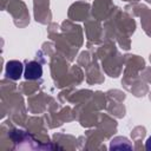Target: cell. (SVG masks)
<instances>
[{
	"label": "cell",
	"mask_w": 151,
	"mask_h": 151,
	"mask_svg": "<svg viewBox=\"0 0 151 151\" xmlns=\"http://www.w3.org/2000/svg\"><path fill=\"white\" fill-rule=\"evenodd\" d=\"M24 72V66L21 64V61L18 60H11L6 64V68H5V76L12 80H18Z\"/></svg>",
	"instance_id": "cell-1"
},
{
	"label": "cell",
	"mask_w": 151,
	"mask_h": 151,
	"mask_svg": "<svg viewBox=\"0 0 151 151\" xmlns=\"http://www.w3.org/2000/svg\"><path fill=\"white\" fill-rule=\"evenodd\" d=\"M42 76V67L38 61H29L25 68V78L26 79H39Z\"/></svg>",
	"instance_id": "cell-2"
},
{
	"label": "cell",
	"mask_w": 151,
	"mask_h": 151,
	"mask_svg": "<svg viewBox=\"0 0 151 151\" xmlns=\"http://www.w3.org/2000/svg\"><path fill=\"white\" fill-rule=\"evenodd\" d=\"M145 149H146L147 151H151V136L147 138V140H146V143H145Z\"/></svg>",
	"instance_id": "cell-3"
}]
</instances>
